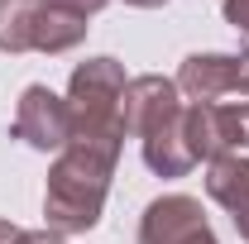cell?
Listing matches in <instances>:
<instances>
[{
  "instance_id": "obj_1",
  "label": "cell",
  "mask_w": 249,
  "mask_h": 244,
  "mask_svg": "<svg viewBox=\"0 0 249 244\" xmlns=\"http://www.w3.org/2000/svg\"><path fill=\"white\" fill-rule=\"evenodd\" d=\"M120 139H72L67 149L53 158L48 168V187H43V230L53 235H87L106 211L110 196V177L120 163Z\"/></svg>"
},
{
  "instance_id": "obj_2",
  "label": "cell",
  "mask_w": 249,
  "mask_h": 244,
  "mask_svg": "<svg viewBox=\"0 0 249 244\" xmlns=\"http://www.w3.org/2000/svg\"><path fill=\"white\" fill-rule=\"evenodd\" d=\"M124 67L115 58H87L67 77V110H72V139H120L124 144Z\"/></svg>"
},
{
  "instance_id": "obj_3",
  "label": "cell",
  "mask_w": 249,
  "mask_h": 244,
  "mask_svg": "<svg viewBox=\"0 0 249 244\" xmlns=\"http://www.w3.org/2000/svg\"><path fill=\"white\" fill-rule=\"evenodd\" d=\"M15 139H24L38 153H62L72 144V110L67 96L48 91V87H24L19 105H15Z\"/></svg>"
},
{
  "instance_id": "obj_4",
  "label": "cell",
  "mask_w": 249,
  "mask_h": 244,
  "mask_svg": "<svg viewBox=\"0 0 249 244\" xmlns=\"http://www.w3.org/2000/svg\"><path fill=\"white\" fill-rule=\"evenodd\" d=\"M139 244H216V235L196 196L168 192L149 201V211L139 220Z\"/></svg>"
},
{
  "instance_id": "obj_5",
  "label": "cell",
  "mask_w": 249,
  "mask_h": 244,
  "mask_svg": "<svg viewBox=\"0 0 249 244\" xmlns=\"http://www.w3.org/2000/svg\"><path fill=\"white\" fill-rule=\"evenodd\" d=\"M182 115V91L178 82L158 77V72H144V77H129L124 87V101H120V120H124V134L129 139H144L163 124Z\"/></svg>"
},
{
  "instance_id": "obj_6",
  "label": "cell",
  "mask_w": 249,
  "mask_h": 244,
  "mask_svg": "<svg viewBox=\"0 0 249 244\" xmlns=\"http://www.w3.org/2000/svg\"><path fill=\"white\" fill-rule=\"evenodd\" d=\"M182 115H187V105H182ZM182 115H173L163 129H154V134L139 139L144 168H149L154 177H187V173L196 168L192 144H187V120H182Z\"/></svg>"
},
{
  "instance_id": "obj_7",
  "label": "cell",
  "mask_w": 249,
  "mask_h": 244,
  "mask_svg": "<svg viewBox=\"0 0 249 244\" xmlns=\"http://www.w3.org/2000/svg\"><path fill=\"white\" fill-rule=\"evenodd\" d=\"M178 91L187 101H220L235 91V53H192L178 67Z\"/></svg>"
},
{
  "instance_id": "obj_8",
  "label": "cell",
  "mask_w": 249,
  "mask_h": 244,
  "mask_svg": "<svg viewBox=\"0 0 249 244\" xmlns=\"http://www.w3.org/2000/svg\"><path fill=\"white\" fill-rule=\"evenodd\" d=\"M206 196L230 215H240L249 206V158L245 153H220V158L206 163Z\"/></svg>"
},
{
  "instance_id": "obj_9",
  "label": "cell",
  "mask_w": 249,
  "mask_h": 244,
  "mask_svg": "<svg viewBox=\"0 0 249 244\" xmlns=\"http://www.w3.org/2000/svg\"><path fill=\"white\" fill-rule=\"evenodd\" d=\"M87 19L82 15H67L58 5H38V24H34V53H48V58H58V53H72L82 38H87Z\"/></svg>"
},
{
  "instance_id": "obj_10",
  "label": "cell",
  "mask_w": 249,
  "mask_h": 244,
  "mask_svg": "<svg viewBox=\"0 0 249 244\" xmlns=\"http://www.w3.org/2000/svg\"><path fill=\"white\" fill-rule=\"evenodd\" d=\"M43 0H0V53H34V24Z\"/></svg>"
},
{
  "instance_id": "obj_11",
  "label": "cell",
  "mask_w": 249,
  "mask_h": 244,
  "mask_svg": "<svg viewBox=\"0 0 249 244\" xmlns=\"http://www.w3.org/2000/svg\"><path fill=\"white\" fill-rule=\"evenodd\" d=\"M220 110H225V129H230V149L235 153L249 149V101H240V105H225L220 101Z\"/></svg>"
},
{
  "instance_id": "obj_12",
  "label": "cell",
  "mask_w": 249,
  "mask_h": 244,
  "mask_svg": "<svg viewBox=\"0 0 249 244\" xmlns=\"http://www.w3.org/2000/svg\"><path fill=\"white\" fill-rule=\"evenodd\" d=\"M220 15H225V24H230V29H240L249 38V0H225V5H220Z\"/></svg>"
},
{
  "instance_id": "obj_13",
  "label": "cell",
  "mask_w": 249,
  "mask_h": 244,
  "mask_svg": "<svg viewBox=\"0 0 249 244\" xmlns=\"http://www.w3.org/2000/svg\"><path fill=\"white\" fill-rule=\"evenodd\" d=\"M48 5H58V10H67V15H82V19H91L96 10H106L110 0H48Z\"/></svg>"
},
{
  "instance_id": "obj_14",
  "label": "cell",
  "mask_w": 249,
  "mask_h": 244,
  "mask_svg": "<svg viewBox=\"0 0 249 244\" xmlns=\"http://www.w3.org/2000/svg\"><path fill=\"white\" fill-rule=\"evenodd\" d=\"M235 91L249 96V48H240V53H235Z\"/></svg>"
},
{
  "instance_id": "obj_15",
  "label": "cell",
  "mask_w": 249,
  "mask_h": 244,
  "mask_svg": "<svg viewBox=\"0 0 249 244\" xmlns=\"http://www.w3.org/2000/svg\"><path fill=\"white\" fill-rule=\"evenodd\" d=\"M19 244H67V240L53 230H19Z\"/></svg>"
},
{
  "instance_id": "obj_16",
  "label": "cell",
  "mask_w": 249,
  "mask_h": 244,
  "mask_svg": "<svg viewBox=\"0 0 249 244\" xmlns=\"http://www.w3.org/2000/svg\"><path fill=\"white\" fill-rule=\"evenodd\" d=\"M0 244H19V225H10V220H0Z\"/></svg>"
},
{
  "instance_id": "obj_17",
  "label": "cell",
  "mask_w": 249,
  "mask_h": 244,
  "mask_svg": "<svg viewBox=\"0 0 249 244\" xmlns=\"http://www.w3.org/2000/svg\"><path fill=\"white\" fill-rule=\"evenodd\" d=\"M230 220H235V230H240V240L249 244V206H245V211H240V215H230Z\"/></svg>"
},
{
  "instance_id": "obj_18",
  "label": "cell",
  "mask_w": 249,
  "mask_h": 244,
  "mask_svg": "<svg viewBox=\"0 0 249 244\" xmlns=\"http://www.w3.org/2000/svg\"><path fill=\"white\" fill-rule=\"evenodd\" d=\"M124 5H134V10H158V5H168V0H124Z\"/></svg>"
}]
</instances>
